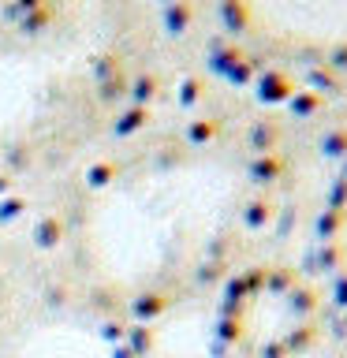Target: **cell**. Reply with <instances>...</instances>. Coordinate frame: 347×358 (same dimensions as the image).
<instances>
[{"instance_id":"obj_1","label":"cell","mask_w":347,"mask_h":358,"mask_svg":"<svg viewBox=\"0 0 347 358\" xmlns=\"http://www.w3.org/2000/svg\"><path fill=\"white\" fill-rule=\"evenodd\" d=\"M336 64L347 67V45H340V49H336Z\"/></svg>"}]
</instances>
